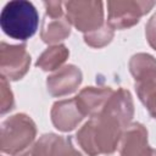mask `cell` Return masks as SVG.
Segmentation results:
<instances>
[{
	"mask_svg": "<svg viewBox=\"0 0 156 156\" xmlns=\"http://www.w3.org/2000/svg\"><path fill=\"white\" fill-rule=\"evenodd\" d=\"M124 128L113 116L100 112L77 132V141L89 156L111 155L118 147Z\"/></svg>",
	"mask_w": 156,
	"mask_h": 156,
	"instance_id": "cell-1",
	"label": "cell"
},
{
	"mask_svg": "<svg viewBox=\"0 0 156 156\" xmlns=\"http://www.w3.org/2000/svg\"><path fill=\"white\" fill-rule=\"evenodd\" d=\"M50 116L55 128L61 132L73 130L85 117L78 107L76 98L56 101L51 107Z\"/></svg>",
	"mask_w": 156,
	"mask_h": 156,
	"instance_id": "cell-11",
	"label": "cell"
},
{
	"mask_svg": "<svg viewBox=\"0 0 156 156\" xmlns=\"http://www.w3.org/2000/svg\"><path fill=\"white\" fill-rule=\"evenodd\" d=\"M32 156H83L72 139L57 134H44L32 146Z\"/></svg>",
	"mask_w": 156,
	"mask_h": 156,
	"instance_id": "cell-10",
	"label": "cell"
},
{
	"mask_svg": "<svg viewBox=\"0 0 156 156\" xmlns=\"http://www.w3.org/2000/svg\"><path fill=\"white\" fill-rule=\"evenodd\" d=\"M155 1H107V24L112 29H126L136 24L154 6Z\"/></svg>",
	"mask_w": 156,
	"mask_h": 156,
	"instance_id": "cell-6",
	"label": "cell"
},
{
	"mask_svg": "<svg viewBox=\"0 0 156 156\" xmlns=\"http://www.w3.org/2000/svg\"><path fill=\"white\" fill-rule=\"evenodd\" d=\"M152 150L147 143V130L141 123H130L123 130L118 144L119 156H151Z\"/></svg>",
	"mask_w": 156,
	"mask_h": 156,
	"instance_id": "cell-9",
	"label": "cell"
},
{
	"mask_svg": "<svg viewBox=\"0 0 156 156\" xmlns=\"http://www.w3.org/2000/svg\"><path fill=\"white\" fill-rule=\"evenodd\" d=\"M0 112L6 113L11 111L15 106V99L11 90V87L5 77L1 76V83H0Z\"/></svg>",
	"mask_w": 156,
	"mask_h": 156,
	"instance_id": "cell-17",
	"label": "cell"
},
{
	"mask_svg": "<svg viewBox=\"0 0 156 156\" xmlns=\"http://www.w3.org/2000/svg\"><path fill=\"white\" fill-rule=\"evenodd\" d=\"M35 135L37 127L34 121L24 113H16L6 118L1 124V152L18 156L33 145Z\"/></svg>",
	"mask_w": 156,
	"mask_h": 156,
	"instance_id": "cell-3",
	"label": "cell"
},
{
	"mask_svg": "<svg viewBox=\"0 0 156 156\" xmlns=\"http://www.w3.org/2000/svg\"><path fill=\"white\" fill-rule=\"evenodd\" d=\"M145 35L149 45L156 50V12L151 16V18L147 21L145 27Z\"/></svg>",
	"mask_w": 156,
	"mask_h": 156,
	"instance_id": "cell-18",
	"label": "cell"
},
{
	"mask_svg": "<svg viewBox=\"0 0 156 156\" xmlns=\"http://www.w3.org/2000/svg\"><path fill=\"white\" fill-rule=\"evenodd\" d=\"M69 51L63 44H56L48 48L37 60L35 66L41 68L43 71H55L61 68V66L68 58Z\"/></svg>",
	"mask_w": 156,
	"mask_h": 156,
	"instance_id": "cell-15",
	"label": "cell"
},
{
	"mask_svg": "<svg viewBox=\"0 0 156 156\" xmlns=\"http://www.w3.org/2000/svg\"><path fill=\"white\" fill-rule=\"evenodd\" d=\"M39 15L34 5L26 0L7 2L0 13V26L12 39L27 40L38 29Z\"/></svg>",
	"mask_w": 156,
	"mask_h": 156,
	"instance_id": "cell-2",
	"label": "cell"
},
{
	"mask_svg": "<svg viewBox=\"0 0 156 156\" xmlns=\"http://www.w3.org/2000/svg\"><path fill=\"white\" fill-rule=\"evenodd\" d=\"M71 34V23L66 13L60 16L44 15L40 38L46 44H55L68 38Z\"/></svg>",
	"mask_w": 156,
	"mask_h": 156,
	"instance_id": "cell-14",
	"label": "cell"
},
{
	"mask_svg": "<svg viewBox=\"0 0 156 156\" xmlns=\"http://www.w3.org/2000/svg\"><path fill=\"white\" fill-rule=\"evenodd\" d=\"M112 93L110 87H87L79 91L76 100L84 116L94 117L102 111Z\"/></svg>",
	"mask_w": 156,
	"mask_h": 156,
	"instance_id": "cell-13",
	"label": "cell"
},
{
	"mask_svg": "<svg viewBox=\"0 0 156 156\" xmlns=\"http://www.w3.org/2000/svg\"><path fill=\"white\" fill-rule=\"evenodd\" d=\"M101 112H106L117 118L126 129L134 116V104L129 90L124 88L113 90Z\"/></svg>",
	"mask_w": 156,
	"mask_h": 156,
	"instance_id": "cell-12",
	"label": "cell"
},
{
	"mask_svg": "<svg viewBox=\"0 0 156 156\" xmlns=\"http://www.w3.org/2000/svg\"><path fill=\"white\" fill-rule=\"evenodd\" d=\"M83 79L82 71L74 65H66L50 74L46 79V88L51 96L62 98L73 94Z\"/></svg>",
	"mask_w": 156,
	"mask_h": 156,
	"instance_id": "cell-8",
	"label": "cell"
},
{
	"mask_svg": "<svg viewBox=\"0 0 156 156\" xmlns=\"http://www.w3.org/2000/svg\"><path fill=\"white\" fill-rule=\"evenodd\" d=\"M129 71L134 77V88L141 104L156 119V60L154 56L139 52L130 57Z\"/></svg>",
	"mask_w": 156,
	"mask_h": 156,
	"instance_id": "cell-4",
	"label": "cell"
},
{
	"mask_svg": "<svg viewBox=\"0 0 156 156\" xmlns=\"http://www.w3.org/2000/svg\"><path fill=\"white\" fill-rule=\"evenodd\" d=\"M113 35H115L113 29L107 23H105L101 28L84 34V41L91 48L100 49L110 44L111 40L113 39Z\"/></svg>",
	"mask_w": 156,
	"mask_h": 156,
	"instance_id": "cell-16",
	"label": "cell"
},
{
	"mask_svg": "<svg viewBox=\"0 0 156 156\" xmlns=\"http://www.w3.org/2000/svg\"><path fill=\"white\" fill-rule=\"evenodd\" d=\"M30 66V55L24 44L10 45L5 41L0 45V71L9 80L22 79Z\"/></svg>",
	"mask_w": 156,
	"mask_h": 156,
	"instance_id": "cell-7",
	"label": "cell"
},
{
	"mask_svg": "<svg viewBox=\"0 0 156 156\" xmlns=\"http://www.w3.org/2000/svg\"><path fill=\"white\" fill-rule=\"evenodd\" d=\"M63 7L69 23L84 34L94 32L105 24L104 4L101 1H66Z\"/></svg>",
	"mask_w": 156,
	"mask_h": 156,
	"instance_id": "cell-5",
	"label": "cell"
}]
</instances>
